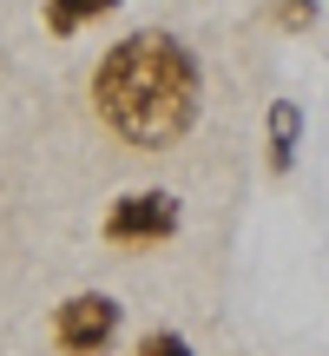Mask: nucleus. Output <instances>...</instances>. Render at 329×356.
<instances>
[{
	"instance_id": "nucleus-4",
	"label": "nucleus",
	"mask_w": 329,
	"mask_h": 356,
	"mask_svg": "<svg viewBox=\"0 0 329 356\" xmlns=\"http://www.w3.org/2000/svg\"><path fill=\"white\" fill-rule=\"evenodd\" d=\"M264 139H270L264 165L277 172V178H290V172H296V145H303V106H296V99H270Z\"/></svg>"
},
{
	"instance_id": "nucleus-1",
	"label": "nucleus",
	"mask_w": 329,
	"mask_h": 356,
	"mask_svg": "<svg viewBox=\"0 0 329 356\" xmlns=\"http://www.w3.org/2000/svg\"><path fill=\"white\" fill-rule=\"evenodd\" d=\"M92 106L112 126V139L139 145V152H171L204 106V73L198 53L178 33H132L92 73Z\"/></svg>"
},
{
	"instance_id": "nucleus-3",
	"label": "nucleus",
	"mask_w": 329,
	"mask_h": 356,
	"mask_svg": "<svg viewBox=\"0 0 329 356\" xmlns=\"http://www.w3.org/2000/svg\"><path fill=\"white\" fill-rule=\"evenodd\" d=\"M178 225H185L178 198L164 185H145V191H119L99 231H106V244H164V238H178Z\"/></svg>"
},
{
	"instance_id": "nucleus-2",
	"label": "nucleus",
	"mask_w": 329,
	"mask_h": 356,
	"mask_svg": "<svg viewBox=\"0 0 329 356\" xmlns=\"http://www.w3.org/2000/svg\"><path fill=\"white\" fill-rule=\"evenodd\" d=\"M119 323H126L119 297L79 291V297H66V304L53 310V343H60V356H106L119 343Z\"/></svg>"
},
{
	"instance_id": "nucleus-6",
	"label": "nucleus",
	"mask_w": 329,
	"mask_h": 356,
	"mask_svg": "<svg viewBox=\"0 0 329 356\" xmlns=\"http://www.w3.org/2000/svg\"><path fill=\"white\" fill-rule=\"evenodd\" d=\"M317 0H277V26L283 33H310V26H317Z\"/></svg>"
},
{
	"instance_id": "nucleus-7",
	"label": "nucleus",
	"mask_w": 329,
	"mask_h": 356,
	"mask_svg": "<svg viewBox=\"0 0 329 356\" xmlns=\"http://www.w3.org/2000/svg\"><path fill=\"white\" fill-rule=\"evenodd\" d=\"M139 356H198V350H191L185 330H152V337L139 343Z\"/></svg>"
},
{
	"instance_id": "nucleus-5",
	"label": "nucleus",
	"mask_w": 329,
	"mask_h": 356,
	"mask_svg": "<svg viewBox=\"0 0 329 356\" xmlns=\"http://www.w3.org/2000/svg\"><path fill=\"white\" fill-rule=\"evenodd\" d=\"M106 13H119V0H47V26L53 33H86L92 20H106Z\"/></svg>"
}]
</instances>
